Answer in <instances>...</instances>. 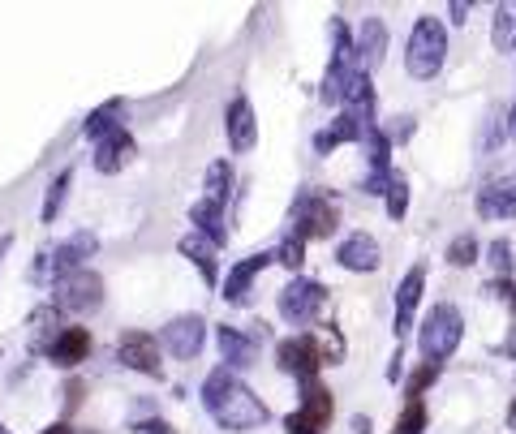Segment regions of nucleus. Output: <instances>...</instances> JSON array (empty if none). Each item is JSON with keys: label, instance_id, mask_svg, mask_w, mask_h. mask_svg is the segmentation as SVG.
Wrapping results in <instances>:
<instances>
[{"label": "nucleus", "instance_id": "obj_1", "mask_svg": "<svg viewBox=\"0 0 516 434\" xmlns=\"http://www.w3.org/2000/svg\"><path fill=\"white\" fill-rule=\"evenodd\" d=\"M203 404H207V413H211L224 430H237V434H241V430H258V426L271 422V409H267V404L258 400L233 370H224V366L207 374V383H203Z\"/></svg>", "mask_w": 516, "mask_h": 434}, {"label": "nucleus", "instance_id": "obj_3", "mask_svg": "<svg viewBox=\"0 0 516 434\" xmlns=\"http://www.w3.org/2000/svg\"><path fill=\"white\" fill-rule=\"evenodd\" d=\"M461 336H465V318L461 310L452 306V301H439L435 310L426 314V323L418 331V349L426 361H435V366H443L456 349H461Z\"/></svg>", "mask_w": 516, "mask_h": 434}, {"label": "nucleus", "instance_id": "obj_23", "mask_svg": "<svg viewBox=\"0 0 516 434\" xmlns=\"http://www.w3.org/2000/svg\"><path fill=\"white\" fill-rule=\"evenodd\" d=\"M228 194H233V164H228V159H215V164L207 168V181H203V202L224 211Z\"/></svg>", "mask_w": 516, "mask_h": 434}, {"label": "nucleus", "instance_id": "obj_17", "mask_svg": "<svg viewBox=\"0 0 516 434\" xmlns=\"http://www.w3.org/2000/svg\"><path fill=\"white\" fill-rule=\"evenodd\" d=\"M478 215L482 220H512L516 215V177H499L486 190H478Z\"/></svg>", "mask_w": 516, "mask_h": 434}, {"label": "nucleus", "instance_id": "obj_22", "mask_svg": "<svg viewBox=\"0 0 516 434\" xmlns=\"http://www.w3.org/2000/svg\"><path fill=\"white\" fill-rule=\"evenodd\" d=\"M177 250L190 258V263L198 267V276H203L207 284H215L220 280V263H215V245L207 241V237H198V233H190V237H181V245Z\"/></svg>", "mask_w": 516, "mask_h": 434}, {"label": "nucleus", "instance_id": "obj_34", "mask_svg": "<svg viewBox=\"0 0 516 434\" xmlns=\"http://www.w3.org/2000/svg\"><path fill=\"white\" fill-rule=\"evenodd\" d=\"M499 121H504V117H499V112H491V117H486V138H482V151H491L495 142H504V134H508V129L499 125Z\"/></svg>", "mask_w": 516, "mask_h": 434}, {"label": "nucleus", "instance_id": "obj_37", "mask_svg": "<svg viewBox=\"0 0 516 434\" xmlns=\"http://www.w3.org/2000/svg\"><path fill=\"white\" fill-rule=\"evenodd\" d=\"M465 18H469V0H452V22L465 26Z\"/></svg>", "mask_w": 516, "mask_h": 434}, {"label": "nucleus", "instance_id": "obj_5", "mask_svg": "<svg viewBox=\"0 0 516 434\" xmlns=\"http://www.w3.org/2000/svg\"><path fill=\"white\" fill-rule=\"evenodd\" d=\"M323 301H327V288L319 280H306L297 276L280 288V318L293 327H310L314 318L323 314Z\"/></svg>", "mask_w": 516, "mask_h": 434}, {"label": "nucleus", "instance_id": "obj_38", "mask_svg": "<svg viewBox=\"0 0 516 434\" xmlns=\"http://www.w3.org/2000/svg\"><path fill=\"white\" fill-rule=\"evenodd\" d=\"M353 434H370V417H353Z\"/></svg>", "mask_w": 516, "mask_h": 434}, {"label": "nucleus", "instance_id": "obj_32", "mask_svg": "<svg viewBox=\"0 0 516 434\" xmlns=\"http://www.w3.org/2000/svg\"><path fill=\"white\" fill-rule=\"evenodd\" d=\"M435 379H439V366H435V361H426V366H422L418 374H409V383H405V396H409V400H422V392H426V387L435 383Z\"/></svg>", "mask_w": 516, "mask_h": 434}, {"label": "nucleus", "instance_id": "obj_9", "mask_svg": "<svg viewBox=\"0 0 516 434\" xmlns=\"http://www.w3.org/2000/svg\"><path fill=\"white\" fill-rule=\"evenodd\" d=\"M117 361L125 370H142V374H151V379H160L164 366H160V340L147 336V331H125L121 344H117Z\"/></svg>", "mask_w": 516, "mask_h": 434}, {"label": "nucleus", "instance_id": "obj_39", "mask_svg": "<svg viewBox=\"0 0 516 434\" xmlns=\"http://www.w3.org/2000/svg\"><path fill=\"white\" fill-rule=\"evenodd\" d=\"M43 434H74V430H69V422H56V426H48Z\"/></svg>", "mask_w": 516, "mask_h": 434}, {"label": "nucleus", "instance_id": "obj_8", "mask_svg": "<svg viewBox=\"0 0 516 434\" xmlns=\"http://www.w3.org/2000/svg\"><path fill=\"white\" fill-rule=\"evenodd\" d=\"M203 344H207V323L198 314L168 318L164 331H160V349L172 353L177 361H194L198 353H203Z\"/></svg>", "mask_w": 516, "mask_h": 434}, {"label": "nucleus", "instance_id": "obj_12", "mask_svg": "<svg viewBox=\"0 0 516 434\" xmlns=\"http://www.w3.org/2000/svg\"><path fill=\"white\" fill-rule=\"evenodd\" d=\"M336 263L344 271H379L383 250H379V241L370 237V233H349V237L336 245Z\"/></svg>", "mask_w": 516, "mask_h": 434}, {"label": "nucleus", "instance_id": "obj_11", "mask_svg": "<svg viewBox=\"0 0 516 434\" xmlns=\"http://www.w3.org/2000/svg\"><path fill=\"white\" fill-rule=\"evenodd\" d=\"M215 344H220L224 370H250L258 361V336H254V331L220 327V331H215Z\"/></svg>", "mask_w": 516, "mask_h": 434}, {"label": "nucleus", "instance_id": "obj_35", "mask_svg": "<svg viewBox=\"0 0 516 434\" xmlns=\"http://www.w3.org/2000/svg\"><path fill=\"white\" fill-rule=\"evenodd\" d=\"M134 430H138V434H177L168 422H160V417H138Z\"/></svg>", "mask_w": 516, "mask_h": 434}, {"label": "nucleus", "instance_id": "obj_25", "mask_svg": "<svg viewBox=\"0 0 516 434\" xmlns=\"http://www.w3.org/2000/svg\"><path fill=\"white\" fill-rule=\"evenodd\" d=\"M69 185H74V168H61V172L52 177V185H48V198H43V211H39L43 224H56V215H61V202H65V194H69Z\"/></svg>", "mask_w": 516, "mask_h": 434}, {"label": "nucleus", "instance_id": "obj_41", "mask_svg": "<svg viewBox=\"0 0 516 434\" xmlns=\"http://www.w3.org/2000/svg\"><path fill=\"white\" fill-rule=\"evenodd\" d=\"M9 245H13V237L5 233V237H0V263H5V250H9Z\"/></svg>", "mask_w": 516, "mask_h": 434}, {"label": "nucleus", "instance_id": "obj_14", "mask_svg": "<svg viewBox=\"0 0 516 434\" xmlns=\"http://www.w3.org/2000/svg\"><path fill=\"white\" fill-rule=\"evenodd\" d=\"M267 263H276V254H250V258H241V263L228 271V280H224V301H228V306H246L250 288H254V276Z\"/></svg>", "mask_w": 516, "mask_h": 434}, {"label": "nucleus", "instance_id": "obj_21", "mask_svg": "<svg viewBox=\"0 0 516 434\" xmlns=\"http://www.w3.org/2000/svg\"><path fill=\"white\" fill-rule=\"evenodd\" d=\"M56 336H61V310H56V306H39L31 314V336H26V349H31V353H48Z\"/></svg>", "mask_w": 516, "mask_h": 434}, {"label": "nucleus", "instance_id": "obj_20", "mask_svg": "<svg viewBox=\"0 0 516 434\" xmlns=\"http://www.w3.org/2000/svg\"><path fill=\"white\" fill-rule=\"evenodd\" d=\"M314 430H327V422H332V392L319 383V379H310V383H301V409H297Z\"/></svg>", "mask_w": 516, "mask_h": 434}, {"label": "nucleus", "instance_id": "obj_33", "mask_svg": "<svg viewBox=\"0 0 516 434\" xmlns=\"http://www.w3.org/2000/svg\"><path fill=\"white\" fill-rule=\"evenodd\" d=\"M486 254H491L495 276H499V280H508V276H512V245L499 237V241H491V250H486Z\"/></svg>", "mask_w": 516, "mask_h": 434}, {"label": "nucleus", "instance_id": "obj_2", "mask_svg": "<svg viewBox=\"0 0 516 434\" xmlns=\"http://www.w3.org/2000/svg\"><path fill=\"white\" fill-rule=\"evenodd\" d=\"M443 56H448V31H443L439 18H418L409 31V48H405V69L418 82H430L443 69Z\"/></svg>", "mask_w": 516, "mask_h": 434}, {"label": "nucleus", "instance_id": "obj_31", "mask_svg": "<svg viewBox=\"0 0 516 434\" xmlns=\"http://www.w3.org/2000/svg\"><path fill=\"white\" fill-rule=\"evenodd\" d=\"M276 263H284L289 271H297L301 263H306V241H301V237H284L280 250H276Z\"/></svg>", "mask_w": 516, "mask_h": 434}, {"label": "nucleus", "instance_id": "obj_29", "mask_svg": "<svg viewBox=\"0 0 516 434\" xmlns=\"http://www.w3.org/2000/svg\"><path fill=\"white\" fill-rule=\"evenodd\" d=\"M426 430V404L422 400H409L405 413L396 417V430L392 434H422Z\"/></svg>", "mask_w": 516, "mask_h": 434}, {"label": "nucleus", "instance_id": "obj_18", "mask_svg": "<svg viewBox=\"0 0 516 434\" xmlns=\"http://www.w3.org/2000/svg\"><path fill=\"white\" fill-rule=\"evenodd\" d=\"M422 288H426V267H409L405 280L396 288V336H409L413 327V310L422 301Z\"/></svg>", "mask_w": 516, "mask_h": 434}, {"label": "nucleus", "instance_id": "obj_36", "mask_svg": "<svg viewBox=\"0 0 516 434\" xmlns=\"http://www.w3.org/2000/svg\"><path fill=\"white\" fill-rule=\"evenodd\" d=\"M48 267H52V254H39L31 263V280H48Z\"/></svg>", "mask_w": 516, "mask_h": 434}, {"label": "nucleus", "instance_id": "obj_7", "mask_svg": "<svg viewBox=\"0 0 516 434\" xmlns=\"http://www.w3.org/2000/svg\"><path fill=\"white\" fill-rule=\"evenodd\" d=\"M293 224H297L293 237H301V241L332 237L336 224H340V211H336V202L327 198V194H301L297 207H293Z\"/></svg>", "mask_w": 516, "mask_h": 434}, {"label": "nucleus", "instance_id": "obj_40", "mask_svg": "<svg viewBox=\"0 0 516 434\" xmlns=\"http://www.w3.org/2000/svg\"><path fill=\"white\" fill-rule=\"evenodd\" d=\"M508 138H516V104L508 108Z\"/></svg>", "mask_w": 516, "mask_h": 434}, {"label": "nucleus", "instance_id": "obj_13", "mask_svg": "<svg viewBox=\"0 0 516 434\" xmlns=\"http://www.w3.org/2000/svg\"><path fill=\"white\" fill-rule=\"evenodd\" d=\"M134 155H138V142H134V134H129V129L121 125V129H112V134H104V138L95 142V159H91V164H95L99 172H121Z\"/></svg>", "mask_w": 516, "mask_h": 434}, {"label": "nucleus", "instance_id": "obj_28", "mask_svg": "<svg viewBox=\"0 0 516 434\" xmlns=\"http://www.w3.org/2000/svg\"><path fill=\"white\" fill-rule=\"evenodd\" d=\"M409 211V181L400 177V172H392V185H387V215L392 220H405Z\"/></svg>", "mask_w": 516, "mask_h": 434}, {"label": "nucleus", "instance_id": "obj_27", "mask_svg": "<svg viewBox=\"0 0 516 434\" xmlns=\"http://www.w3.org/2000/svg\"><path fill=\"white\" fill-rule=\"evenodd\" d=\"M117 112H121V104L112 99V104H104V108H95L91 112V121H86V138H104V134H112V129H121V121H117Z\"/></svg>", "mask_w": 516, "mask_h": 434}, {"label": "nucleus", "instance_id": "obj_24", "mask_svg": "<svg viewBox=\"0 0 516 434\" xmlns=\"http://www.w3.org/2000/svg\"><path fill=\"white\" fill-rule=\"evenodd\" d=\"M190 220L198 224V237H207L215 250H220V245L228 241V233H224V211H220V207H211V202H194Z\"/></svg>", "mask_w": 516, "mask_h": 434}, {"label": "nucleus", "instance_id": "obj_4", "mask_svg": "<svg viewBox=\"0 0 516 434\" xmlns=\"http://www.w3.org/2000/svg\"><path fill=\"white\" fill-rule=\"evenodd\" d=\"M56 310H69V314H91L104 306V276H95V271H65V276H56Z\"/></svg>", "mask_w": 516, "mask_h": 434}, {"label": "nucleus", "instance_id": "obj_16", "mask_svg": "<svg viewBox=\"0 0 516 434\" xmlns=\"http://www.w3.org/2000/svg\"><path fill=\"white\" fill-rule=\"evenodd\" d=\"M383 52H387V26L379 18H362V31H357L353 39V61L362 74H370L379 61H383Z\"/></svg>", "mask_w": 516, "mask_h": 434}, {"label": "nucleus", "instance_id": "obj_19", "mask_svg": "<svg viewBox=\"0 0 516 434\" xmlns=\"http://www.w3.org/2000/svg\"><path fill=\"white\" fill-rule=\"evenodd\" d=\"M95 250H99L95 233H74L69 241H61V245L52 250L56 276H65V271H82V263H86V258H95Z\"/></svg>", "mask_w": 516, "mask_h": 434}, {"label": "nucleus", "instance_id": "obj_30", "mask_svg": "<svg viewBox=\"0 0 516 434\" xmlns=\"http://www.w3.org/2000/svg\"><path fill=\"white\" fill-rule=\"evenodd\" d=\"M448 263L452 267H469V263H478V237L465 233V237H456L448 245Z\"/></svg>", "mask_w": 516, "mask_h": 434}, {"label": "nucleus", "instance_id": "obj_26", "mask_svg": "<svg viewBox=\"0 0 516 434\" xmlns=\"http://www.w3.org/2000/svg\"><path fill=\"white\" fill-rule=\"evenodd\" d=\"M491 43H495V52H512L516 48V5H499L495 9Z\"/></svg>", "mask_w": 516, "mask_h": 434}, {"label": "nucleus", "instance_id": "obj_6", "mask_svg": "<svg viewBox=\"0 0 516 434\" xmlns=\"http://www.w3.org/2000/svg\"><path fill=\"white\" fill-rule=\"evenodd\" d=\"M276 366H280L284 374H293V379H301V383L319 379V370L327 366V361H323V344L314 340L310 331L280 340V344H276Z\"/></svg>", "mask_w": 516, "mask_h": 434}, {"label": "nucleus", "instance_id": "obj_15", "mask_svg": "<svg viewBox=\"0 0 516 434\" xmlns=\"http://www.w3.org/2000/svg\"><path fill=\"white\" fill-rule=\"evenodd\" d=\"M86 353H91V331L86 327H61V336L52 340V349L43 353L52 361V366H61V370H74L86 361Z\"/></svg>", "mask_w": 516, "mask_h": 434}, {"label": "nucleus", "instance_id": "obj_10", "mask_svg": "<svg viewBox=\"0 0 516 434\" xmlns=\"http://www.w3.org/2000/svg\"><path fill=\"white\" fill-rule=\"evenodd\" d=\"M224 129H228V147H233L237 155L254 151L258 121H254V104L246 95H233V104H228V112H224Z\"/></svg>", "mask_w": 516, "mask_h": 434}]
</instances>
